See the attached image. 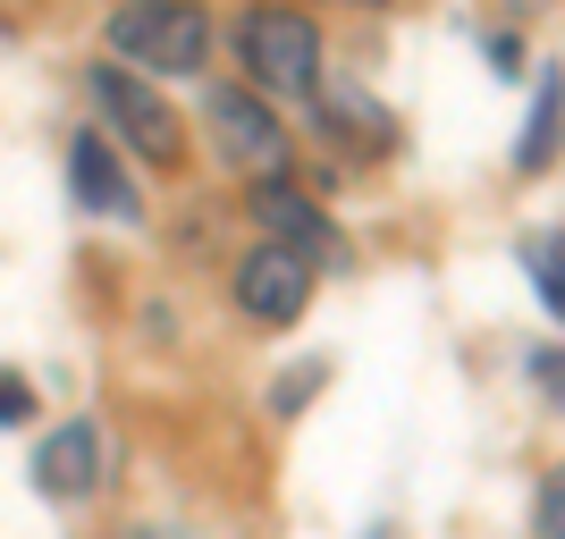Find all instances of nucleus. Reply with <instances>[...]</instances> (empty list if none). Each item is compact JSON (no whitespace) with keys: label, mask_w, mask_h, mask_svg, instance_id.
I'll list each match as a JSON object with an SVG mask.
<instances>
[{"label":"nucleus","mask_w":565,"mask_h":539,"mask_svg":"<svg viewBox=\"0 0 565 539\" xmlns=\"http://www.w3.org/2000/svg\"><path fill=\"white\" fill-rule=\"evenodd\" d=\"M110 51L143 76H194L212 51V25L186 0H127V9H110Z\"/></svg>","instance_id":"obj_1"},{"label":"nucleus","mask_w":565,"mask_h":539,"mask_svg":"<svg viewBox=\"0 0 565 539\" xmlns=\"http://www.w3.org/2000/svg\"><path fill=\"white\" fill-rule=\"evenodd\" d=\"M236 51H245V76H254V101L279 94V101H305L312 76H321V25L305 9H254L236 25Z\"/></svg>","instance_id":"obj_2"},{"label":"nucleus","mask_w":565,"mask_h":539,"mask_svg":"<svg viewBox=\"0 0 565 539\" xmlns=\"http://www.w3.org/2000/svg\"><path fill=\"white\" fill-rule=\"evenodd\" d=\"M85 85H94L102 118H110V136H127L143 161H161V169H169L178 152H186V127H178V110H169V101L152 94L143 76H127V68H110V60H102V68H85Z\"/></svg>","instance_id":"obj_3"},{"label":"nucleus","mask_w":565,"mask_h":539,"mask_svg":"<svg viewBox=\"0 0 565 539\" xmlns=\"http://www.w3.org/2000/svg\"><path fill=\"white\" fill-rule=\"evenodd\" d=\"M203 118H212V143H220V152H228L236 169H254V186H262V177H287L279 118L262 110L245 85H212V94H203Z\"/></svg>","instance_id":"obj_4"},{"label":"nucleus","mask_w":565,"mask_h":539,"mask_svg":"<svg viewBox=\"0 0 565 539\" xmlns=\"http://www.w3.org/2000/svg\"><path fill=\"white\" fill-rule=\"evenodd\" d=\"M236 304H245V321L287 328L296 312L312 304V261L287 254V245H254V254L236 261Z\"/></svg>","instance_id":"obj_5"},{"label":"nucleus","mask_w":565,"mask_h":539,"mask_svg":"<svg viewBox=\"0 0 565 539\" xmlns=\"http://www.w3.org/2000/svg\"><path fill=\"white\" fill-rule=\"evenodd\" d=\"M245 203H254V228H262V245H287V254H305L312 270H321V261H338V228L321 212H312L305 194L287 186V177H262L254 194H245Z\"/></svg>","instance_id":"obj_6"},{"label":"nucleus","mask_w":565,"mask_h":539,"mask_svg":"<svg viewBox=\"0 0 565 539\" xmlns=\"http://www.w3.org/2000/svg\"><path fill=\"white\" fill-rule=\"evenodd\" d=\"M34 489L60 497V506H85L102 489V430L94 422H60L34 446Z\"/></svg>","instance_id":"obj_7"},{"label":"nucleus","mask_w":565,"mask_h":539,"mask_svg":"<svg viewBox=\"0 0 565 539\" xmlns=\"http://www.w3.org/2000/svg\"><path fill=\"white\" fill-rule=\"evenodd\" d=\"M68 194H76V212H94V219H136V186H127V161L110 152V136L68 143Z\"/></svg>","instance_id":"obj_8"},{"label":"nucleus","mask_w":565,"mask_h":539,"mask_svg":"<svg viewBox=\"0 0 565 539\" xmlns=\"http://www.w3.org/2000/svg\"><path fill=\"white\" fill-rule=\"evenodd\" d=\"M557 152H565V76H557V68H541V101H532V118H523L515 169H523V177H541Z\"/></svg>","instance_id":"obj_9"},{"label":"nucleus","mask_w":565,"mask_h":539,"mask_svg":"<svg viewBox=\"0 0 565 539\" xmlns=\"http://www.w3.org/2000/svg\"><path fill=\"white\" fill-rule=\"evenodd\" d=\"M321 118H338V127H354L363 136V152H388L397 143V127H388V110H380L363 85H347V76H330V94H321Z\"/></svg>","instance_id":"obj_10"},{"label":"nucleus","mask_w":565,"mask_h":539,"mask_svg":"<svg viewBox=\"0 0 565 539\" xmlns=\"http://www.w3.org/2000/svg\"><path fill=\"white\" fill-rule=\"evenodd\" d=\"M523 270L541 287V304L565 321V236H523Z\"/></svg>","instance_id":"obj_11"},{"label":"nucleus","mask_w":565,"mask_h":539,"mask_svg":"<svg viewBox=\"0 0 565 539\" xmlns=\"http://www.w3.org/2000/svg\"><path fill=\"white\" fill-rule=\"evenodd\" d=\"M532 388H541L548 405H565V354H557V346H541V354H532Z\"/></svg>","instance_id":"obj_12"},{"label":"nucleus","mask_w":565,"mask_h":539,"mask_svg":"<svg viewBox=\"0 0 565 539\" xmlns=\"http://www.w3.org/2000/svg\"><path fill=\"white\" fill-rule=\"evenodd\" d=\"M25 413H34V388L18 371H0V422H25Z\"/></svg>","instance_id":"obj_13"},{"label":"nucleus","mask_w":565,"mask_h":539,"mask_svg":"<svg viewBox=\"0 0 565 539\" xmlns=\"http://www.w3.org/2000/svg\"><path fill=\"white\" fill-rule=\"evenodd\" d=\"M541 539H565V472L541 489Z\"/></svg>","instance_id":"obj_14"},{"label":"nucleus","mask_w":565,"mask_h":539,"mask_svg":"<svg viewBox=\"0 0 565 539\" xmlns=\"http://www.w3.org/2000/svg\"><path fill=\"white\" fill-rule=\"evenodd\" d=\"M312 379H321V371H287V379H279V413H296V405L312 397Z\"/></svg>","instance_id":"obj_15"}]
</instances>
